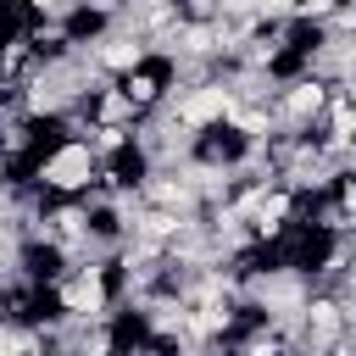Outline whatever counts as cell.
Here are the masks:
<instances>
[{
  "label": "cell",
  "instance_id": "5b68a950",
  "mask_svg": "<svg viewBox=\"0 0 356 356\" xmlns=\"http://www.w3.org/2000/svg\"><path fill=\"white\" fill-rule=\"evenodd\" d=\"M334 356H356V345H350V339H345V345H339V350H334Z\"/></svg>",
  "mask_w": 356,
  "mask_h": 356
},
{
  "label": "cell",
  "instance_id": "3957f363",
  "mask_svg": "<svg viewBox=\"0 0 356 356\" xmlns=\"http://www.w3.org/2000/svg\"><path fill=\"white\" fill-rule=\"evenodd\" d=\"M117 83H122V95H128L139 111H161V106L172 100V95H167V89H172V61H167V56H150V61H139V67H134L128 78H117Z\"/></svg>",
  "mask_w": 356,
  "mask_h": 356
},
{
  "label": "cell",
  "instance_id": "7a4b0ae2",
  "mask_svg": "<svg viewBox=\"0 0 356 356\" xmlns=\"http://www.w3.org/2000/svg\"><path fill=\"white\" fill-rule=\"evenodd\" d=\"M89 61H95L106 78H128L139 61H150V44H145L134 28L117 22V28H100V33L89 39Z\"/></svg>",
  "mask_w": 356,
  "mask_h": 356
},
{
  "label": "cell",
  "instance_id": "6da1fadb",
  "mask_svg": "<svg viewBox=\"0 0 356 356\" xmlns=\"http://www.w3.org/2000/svg\"><path fill=\"white\" fill-rule=\"evenodd\" d=\"M95 184H100V150L89 139H61L33 167V189L50 200H83Z\"/></svg>",
  "mask_w": 356,
  "mask_h": 356
},
{
  "label": "cell",
  "instance_id": "277c9868",
  "mask_svg": "<svg viewBox=\"0 0 356 356\" xmlns=\"http://www.w3.org/2000/svg\"><path fill=\"white\" fill-rule=\"evenodd\" d=\"M22 6L39 17H72V0H22Z\"/></svg>",
  "mask_w": 356,
  "mask_h": 356
}]
</instances>
